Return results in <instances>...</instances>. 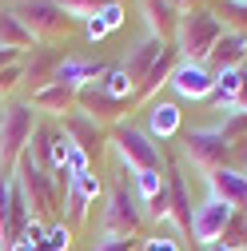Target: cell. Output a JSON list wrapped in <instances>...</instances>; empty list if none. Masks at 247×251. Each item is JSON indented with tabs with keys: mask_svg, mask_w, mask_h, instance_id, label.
<instances>
[{
	"mask_svg": "<svg viewBox=\"0 0 247 251\" xmlns=\"http://www.w3.org/2000/svg\"><path fill=\"white\" fill-rule=\"evenodd\" d=\"M207 251H227V247H223V243H211V247H207Z\"/></svg>",
	"mask_w": 247,
	"mask_h": 251,
	"instance_id": "36",
	"label": "cell"
},
{
	"mask_svg": "<svg viewBox=\"0 0 247 251\" xmlns=\"http://www.w3.org/2000/svg\"><path fill=\"white\" fill-rule=\"evenodd\" d=\"M24 60H12V64H4V68H0V100H8L12 96V92L24 84Z\"/></svg>",
	"mask_w": 247,
	"mask_h": 251,
	"instance_id": "27",
	"label": "cell"
},
{
	"mask_svg": "<svg viewBox=\"0 0 247 251\" xmlns=\"http://www.w3.org/2000/svg\"><path fill=\"white\" fill-rule=\"evenodd\" d=\"M172 92L179 100H207L211 88H215V72L207 64H192V60H179L175 72H172Z\"/></svg>",
	"mask_w": 247,
	"mask_h": 251,
	"instance_id": "10",
	"label": "cell"
},
{
	"mask_svg": "<svg viewBox=\"0 0 247 251\" xmlns=\"http://www.w3.org/2000/svg\"><path fill=\"white\" fill-rule=\"evenodd\" d=\"M227 32L220 16H211L207 8H183L179 12V28H175V44L183 52V60L192 64H207L211 48L220 44V36Z\"/></svg>",
	"mask_w": 247,
	"mask_h": 251,
	"instance_id": "1",
	"label": "cell"
},
{
	"mask_svg": "<svg viewBox=\"0 0 247 251\" xmlns=\"http://www.w3.org/2000/svg\"><path fill=\"white\" fill-rule=\"evenodd\" d=\"M227 219H231V207H227L223 200L207 196V200L192 211V239L203 243V247L220 243V235H223V227H227Z\"/></svg>",
	"mask_w": 247,
	"mask_h": 251,
	"instance_id": "9",
	"label": "cell"
},
{
	"mask_svg": "<svg viewBox=\"0 0 247 251\" xmlns=\"http://www.w3.org/2000/svg\"><path fill=\"white\" fill-rule=\"evenodd\" d=\"M112 148H116L124 168H132V172H160V148L151 144V136L140 132L136 124H116L112 128Z\"/></svg>",
	"mask_w": 247,
	"mask_h": 251,
	"instance_id": "4",
	"label": "cell"
},
{
	"mask_svg": "<svg viewBox=\"0 0 247 251\" xmlns=\"http://www.w3.org/2000/svg\"><path fill=\"white\" fill-rule=\"evenodd\" d=\"M96 20L104 24V32H112V28H120L124 24V4H120V0H108V4L96 12Z\"/></svg>",
	"mask_w": 247,
	"mask_h": 251,
	"instance_id": "30",
	"label": "cell"
},
{
	"mask_svg": "<svg viewBox=\"0 0 247 251\" xmlns=\"http://www.w3.org/2000/svg\"><path fill=\"white\" fill-rule=\"evenodd\" d=\"M12 179L20 183V192H24L28 207H32V219H44V215H52V211L60 207V192H56L52 176H48V172H44L28 151L20 155V164H16Z\"/></svg>",
	"mask_w": 247,
	"mask_h": 251,
	"instance_id": "3",
	"label": "cell"
},
{
	"mask_svg": "<svg viewBox=\"0 0 247 251\" xmlns=\"http://www.w3.org/2000/svg\"><path fill=\"white\" fill-rule=\"evenodd\" d=\"M0 48H12V52H36L40 48L36 32L16 16V8H0Z\"/></svg>",
	"mask_w": 247,
	"mask_h": 251,
	"instance_id": "13",
	"label": "cell"
},
{
	"mask_svg": "<svg viewBox=\"0 0 247 251\" xmlns=\"http://www.w3.org/2000/svg\"><path fill=\"white\" fill-rule=\"evenodd\" d=\"M207 187H211V196L223 200L231 211H247V176L243 172H231V168L207 172Z\"/></svg>",
	"mask_w": 247,
	"mask_h": 251,
	"instance_id": "12",
	"label": "cell"
},
{
	"mask_svg": "<svg viewBox=\"0 0 247 251\" xmlns=\"http://www.w3.org/2000/svg\"><path fill=\"white\" fill-rule=\"evenodd\" d=\"M100 196V176H92V172H84V176H72L68 179V192H64V203H68V219L72 224H80L84 219V211H88V203Z\"/></svg>",
	"mask_w": 247,
	"mask_h": 251,
	"instance_id": "16",
	"label": "cell"
},
{
	"mask_svg": "<svg viewBox=\"0 0 247 251\" xmlns=\"http://www.w3.org/2000/svg\"><path fill=\"white\" fill-rule=\"evenodd\" d=\"M92 251H132V239H112V235H104V239H96Z\"/></svg>",
	"mask_w": 247,
	"mask_h": 251,
	"instance_id": "33",
	"label": "cell"
},
{
	"mask_svg": "<svg viewBox=\"0 0 247 251\" xmlns=\"http://www.w3.org/2000/svg\"><path fill=\"white\" fill-rule=\"evenodd\" d=\"M235 4H247V0H235Z\"/></svg>",
	"mask_w": 247,
	"mask_h": 251,
	"instance_id": "37",
	"label": "cell"
},
{
	"mask_svg": "<svg viewBox=\"0 0 247 251\" xmlns=\"http://www.w3.org/2000/svg\"><path fill=\"white\" fill-rule=\"evenodd\" d=\"M100 92L124 104V100H132V96H136V84L128 80V72H124L120 64H112V68H108V72L100 76Z\"/></svg>",
	"mask_w": 247,
	"mask_h": 251,
	"instance_id": "23",
	"label": "cell"
},
{
	"mask_svg": "<svg viewBox=\"0 0 247 251\" xmlns=\"http://www.w3.org/2000/svg\"><path fill=\"white\" fill-rule=\"evenodd\" d=\"M144 251H179V243H175L172 235H151V239L144 243Z\"/></svg>",
	"mask_w": 247,
	"mask_h": 251,
	"instance_id": "32",
	"label": "cell"
},
{
	"mask_svg": "<svg viewBox=\"0 0 247 251\" xmlns=\"http://www.w3.org/2000/svg\"><path fill=\"white\" fill-rule=\"evenodd\" d=\"M68 172H72V176H84V172H92V155H88L80 144H72V148H68Z\"/></svg>",
	"mask_w": 247,
	"mask_h": 251,
	"instance_id": "31",
	"label": "cell"
},
{
	"mask_svg": "<svg viewBox=\"0 0 247 251\" xmlns=\"http://www.w3.org/2000/svg\"><path fill=\"white\" fill-rule=\"evenodd\" d=\"M220 243H223L227 251H247V211H231V219H227Z\"/></svg>",
	"mask_w": 247,
	"mask_h": 251,
	"instance_id": "25",
	"label": "cell"
},
{
	"mask_svg": "<svg viewBox=\"0 0 247 251\" xmlns=\"http://www.w3.org/2000/svg\"><path fill=\"white\" fill-rule=\"evenodd\" d=\"M8 251H36V247H32V243H24V239H16V243H12Z\"/></svg>",
	"mask_w": 247,
	"mask_h": 251,
	"instance_id": "35",
	"label": "cell"
},
{
	"mask_svg": "<svg viewBox=\"0 0 247 251\" xmlns=\"http://www.w3.org/2000/svg\"><path fill=\"white\" fill-rule=\"evenodd\" d=\"M215 132H220V136H223L231 148H235V144H243V136H247V112H235V108H231Z\"/></svg>",
	"mask_w": 247,
	"mask_h": 251,
	"instance_id": "26",
	"label": "cell"
},
{
	"mask_svg": "<svg viewBox=\"0 0 247 251\" xmlns=\"http://www.w3.org/2000/svg\"><path fill=\"white\" fill-rule=\"evenodd\" d=\"M108 72V64H100V60H84V56H64L56 64L52 80L56 84H68V88H88V84H100V76Z\"/></svg>",
	"mask_w": 247,
	"mask_h": 251,
	"instance_id": "11",
	"label": "cell"
},
{
	"mask_svg": "<svg viewBox=\"0 0 247 251\" xmlns=\"http://www.w3.org/2000/svg\"><path fill=\"white\" fill-rule=\"evenodd\" d=\"M12 8H16V16L36 32V40L60 36V32H68V28L76 24L60 4H52V0H20V4H12Z\"/></svg>",
	"mask_w": 247,
	"mask_h": 251,
	"instance_id": "8",
	"label": "cell"
},
{
	"mask_svg": "<svg viewBox=\"0 0 247 251\" xmlns=\"http://www.w3.org/2000/svg\"><path fill=\"white\" fill-rule=\"evenodd\" d=\"M28 104H32L36 112H48V116H68V112H76V88L48 80L44 88L32 92V100H28Z\"/></svg>",
	"mask_w": 247,
	"mask_h": 251,
	"instance_id": "14",
	"label": "cell"
},
{
	"mask_svg": "<svg viewBox=\"0 0 247 251\" xmlns=\"http://www.w3.org/2000/svg\"><path fill=\"white\" fill-rule=\"evenodd\" d=\"M164 48H168L164 40H156V36H144V40H140V44H136V48L128 52V60H124V64H120V68H124V72H128V80H132L136 88L144 84V76L151 72V64H156V60L164 56Z\"/></svg>",
	"mask_w": 247,
	"mask_h": 251,
	"instance_id": "15",
	"label": "cell"
},
{
	"mask_svg": "<svg viewBox=\"0 0 247 251\" xmlns=\"http://www.w3.org/2000/svg\"><path fill=\"white\" fill-rule=\"evenodd\" d=\"M183 155H188L196 168H203V172H220L231 160V144L215 128H192L188 136H183Z\"/></svg>",
	"mask_w": 247,
	"mask_h": 251,
	"instance_id": "7",
	"label": "cell"
},
{
	"mask_svg": "<svg viewBox=\"0 0 247 251\" xmlns=\"http://www.w3.org/2000/svg\"><path fill=\"white\" fill-rule=\"evenodd\" d=\"M64 132H68V140L80 144L84 151H88L92 144H100V140H104L100 124L92 120V116H84V112H68V116H64Z\"/></svg>",
	"mask_w": 247,
	"mask_h": 251,
	"instance_id": "22",
	"label": "cell"
},
{
	"mask_svg": "<svg viewBox=\"0 0 247 251\" xmlns=\"http://www.w3.org/2000/svg\"><path fill=\"white\" fill-rule=\"evenodd\" d=\"M12 60H20V52H12V48H0V68H4V64H12Z\"/></svg>",
	"mask_w": 247,
	"mask_h": 251,
	"instance_id": "34",
	"label": "cell"
},
{
	"mask_svg": "<svg viewBox=\"0 0 247 251\" xmlns=\"http://www.w3.org/2000/svg\"><path fill=\"white\" fill-rule=\"evenodd\" d=\"M36 128V108L32 104H8L0 112V179H12L20 155L28 151Z\"/></svg>",
	"mask_w": 247,
	"mask_h": 251,
	"instance_id": "2",
	"label": "cell"
},
{
	"mask_svg": "<svg viewBox=\"0 0 247 251\" xmlns=\"http://www.w3.org/2000/svg\"><path fill=\"white\" fill-rule=\"evenodd\" d=\"M172 72H175V48L168 44V48H164V56H160L156 64H151V72L144 76V84L136 88V96L151 104V96H156V88H160V84H168V80H172Z\"/></svg>",
	"mask_w": 247,
	"mask_h": 251,
	"instance_id": "21",
	"label": "cell"
},
{
	"mask_svg": "<svg viewBox=\"0 0 247 251\" xmlns=\"http://www.w3.org/2000/svg\"><path fill=\"white\" fill-rule=\"evenodd\" d=\"M179 120H183L179 104H172V100H151V104H148V136H151V140H172V136L179 132Z\"/></svg>",
	"mask_w": 247,
	"mask_h": 251,
	"instance_id": "18",
	"label": "cell"
},
{
	"mask_svg": "<svg viewBox=\"0 0 247 251\" xmlns=\"http://www.w3.org/2000/svg\"><path fill=\"white\" fill-rule=\"evenodd\" d=\"M168 219H175L179 231H192V203L183 176H168Z\"/></svg>",
	"mask_w": 247,
	"mask_h": 251,
	"instance_id": "20",
	"label": "cell"
},
{
	"mask_svg": "<svg viewBox=\"0 0 247 251\" xmlns=\"http://www.w3.org/2000/svg\"><path fill=\"white\" fill-rule=\"evenodd\" d=\"M144 224V211H140V196H132L124 183L112 187L108 196V211H104V235L112 239H132Z\"/></svg>",
	"mask_w": 247,
	"mask_h": 251,
	"instance_id": "6",
	"label": "cell"
},
{
	"mask_svg": "<svg viewBox=\"0 0 247 251\" xmlns=\"http://www.w3.org/2000/svg\"><path fill=\"white\" fill-rule=\"evenodd\" d=\"M52 140H56V128H48V124L36 120V128H32V140H28V155L48 172L52 168Z\"/></svg>",
	"mask_w": 247,
	"mask_h": 251,
	"instance_id": "24",
	"label": "cell"
},
{
	"mask_svg": "<svg viewBox=\"0 0 247 251\" xmlns=\"http://www.w3.org/2000/svg\"><path fill=\"white\" fill-rule=\"evenodd\" d=\"M28 224H32V207H28L20 183L16 179H0V251H8L24 235Z\"/></svg>",
	"mask_w": 247,
	"mask_h": 251,
	"instance_id": "5",
	"label": "cell"
},
{
	"mask_svg": "<svg viewBox=\"0 0 247 251\" xmlns=\"http://www.w3.org/2000/svg\"><path fill=\"white\" fill-rule=\"evenodd\" d=\"M68 247H72V227L68 224H52L48 235H44V243L36 251H68Z\"/></svg>",
	"mask_w": 247,
	"mask_h": 251,
	"instance_id": "28",
	"label": "cell"
},
{
	"mask_svg": "<svg viewBox=\"0 0 247 251\" xmlns=\"http://www.w3.org/2000/svg\"><path fill=\"white\" fill-rule=\"evenodd\" d=\"M164 183H168V179H164L160 172H136V196H140V200H156V196L164 192Z\"/></svg>",
	"mask_w": 247,
	"mask_h": 251,
	"instance_id": "29",
	"label": "cell"
},
{
	"mask_svg": "<svg viewBox=\"0 0 247 251\" xmlns=\"http://www.w3.org/2000/svg\"><path fill=\"white\" fill-rule=\"evenodd\" d=\"M243 56H247V36L243 32H223L220 44H215L211 56H207V68L211 72H235L243 64Z\"/></svg>",
	"mask_w": 247,
	"mask_h": 251,
	"instance_id": "17",
	"label": "cell"
},
{
	"mask_svg": "<svg viewBox=\"0 0 247 251\" xmlns=\"http://www.w3.org/2000/svg\"><path fill=\"white\" fill-rule=\"evenodd\" d=\"M76 108H84V116H92V120H116L120 116V100H112V96H104L100 92V84H88V88H80L76 92Z\"/></svg>",
	"mask_w": 247,
	"mask_h": 251,
	"instance_id": "19",
	"label": "cell"
}]
</instances>
